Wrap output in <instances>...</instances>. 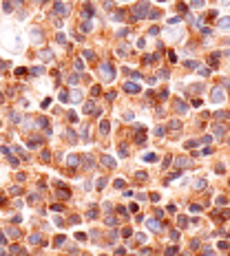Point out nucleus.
<instances>
[{"label":"nucleus","instance_id":"10","mask_svg":"<svg viewBox=\"0 0 230 256\" xmlns=\"http://www.w3.org/2000/svg\"><path fill=\"white\" fill-rule=\"evenodd\" d=\"M67 161H69V166H71V168H75V166L80 164V157H77V155H69Z\"/></svg>","mask_w":230,"mask_h":256},{"label":"nucleus","instance_id":"24","mask_svg":"<svg viewBox=\"0 0 230 256\" xmlns=\"http://www.w3.org/2000/svg\"><path fill=\"white\" fill-rule=\"evenodd\" d=\"M95 186H97V188H100V190H102L104 186H106V179H104V177H100V179H97V181H95Z\"/></svg>","mask_w":230,"mask_h":256},{"label":"nucleus","instance_id":"25","mask_svg":"<svg viewBox=\"0 0 230 256\" xmlns=\"http://www.w3.org/2000/svg\"><path fill=\"white\" fill-rule=\"evenodd\" d=\"M184 146H186L188 150H193V148H195V146H197V141H195V139H188L186 144H184Z\"/></svg>","mask_w":230,"mask_h":256},{"label":"nucleus","instance_id":"46","mask_svg":"<svg viewBox=\"0 0 230 256\" xmlns=\"http://www.w3.org/2000/svg\"><path fill=\"white\" fill-rule=\"evenodd\" d=\"M106 223H109V225H115V223H117V219H113V216H106Z\"/></svg>","mask_w":230,"mask_h":256},{"label":"nucleus","instance_id":"53","mask_svg":"<svg viewBox=\"0 0 230 256\" xmlns=\"http://www.w3.org/2000/svg\"><path fill=\"white\" fill-rule=\"evenodd\" d=\"M9 164L13 166V168H18V159L16 157H9Z\"/></svg>","mask_w":230,"mask_h":256},{"label":"nucleus","instance_id":"16","mask_svg":"<svg viewBox=\"0 0 230 256\" xmlns=\"http://www.w3.org/2000/svg\"><path fill=\"white\" fill-rule=\"evenodd\" d=\"M159 16H162V11H159V9H153V11H148V18H151V20H157Z\"/></svg>","mask_w":230,"mask_h":256},{"label":"nucleus","instance_id":"19","mask_svg":"<svg viewBox=\"0 0 230 256\" xmlns=\"http://www.w3.org/2000/svg\"><path fill=\"white\" fill-rule=\"evenodd\" d=\"M60 102H69V99H71V95H69V91H60Z\"/></svg>","mask_w":230,"mask_h":256},{"label":"nucleus","instance_id":"15","mask_svg":"<svg viewBox=\"0 0 230 256\" xmlns=\"http://www.w3.org/2000/svg\"><path fill=\"white\" fill-rule=\"evenodd\" d=\"M31 38H33V42H42V33L38 31V29H33L31 31Z\"/></svg>","mask_w":230,"mask_h":256},{"label":"nucleus","instance_id":"9","mask_svg":"<svg viewBox=\"0 0 230 256\" xmlns=\"http://www.w3.org/2000/svg\"><path fill=\"white\" fill-rule=\"evenodd\" d=\"M113 20H115V22H122V20H124V18H126V13H124V11H113Z\"/></svg>","mask_w":230,"mask_h":256},{"label":"nucleus","instance_id":"51","mask_svg":"<svg viewBox=\"0 0 230 256\" xmlns=\"http://www.w3.org/2000/svg\"><path fill=\"white\" fill-rule=\"evenodd\" d=\"M151 201H153V203H157V201H159V194H157V192H153V194H151Z\"/></svg>","mask_w":230,"mask_h":256},{"label":"nucleus","instance_id":"8","mask_svg":"<svg viewBox=\"0 0 230 256\" xmlns=\"http://www.w3.org/2000/svg\"><path fill=\"white\" fill-rule=\"evenodd\" d=\"M175 110H177V113H186V104H184L181 99H175Z\"/></svg>","mask_w":230,"mask_h":256},{"label":"nucleus","instance_id":"6","mask_svg":"<svg viewBox=\"0 0 230 256\" xmlns=\"http://www.w3.org/2000/svg\"><path fill=\"white\" fill-rule=\"evenodd\" d=\"M124 91L135 95V93H139V86H137V84H133V82H126V84H124Z\"/></svg>","mask_w":230,"mask_h":256},{"label":"nucleus","instance_id":"29","mask_svg":"<svg viewBox=\"0 0 230 256\" xmlns=\"http://www.w3.org/2000/svg\"><path fill=\"white\" fill-rule=\"evenodd\" d=\"M84 161H86V164H84L86 170H89V168H93V159H91V157H84Z\"/></svg>","mask_w":230,"mask_h":256},{"label":"nucleus","instance_id":"41","mask_svg":"<svg viewBox=\"0 0 230 256\" xmlns=\"http://www.w3.org/2000/svg\"><path fill=\"white\" fill-rule=\"evenodd\" d=\"M62 243H64V234H62V236H58V239H55V247H60V245H62Z\"/></svg>","mask_w":230,"mask_h":256},{"label":"nucleus","instance_id":"39","mask_svg":"<svg viewBox=\"0 0 230 256\" xmlns=\"http://www.w3.org/2000/svg\"><path fill=\"white\" fill-rule=\"evenodd\" d=\"M95 214H97V207H91L89 210V219H95Z\"/></svg>","mask_w":230,"mask_h":256},{"label":"nucleus","instance_id":"18","mask_svg":"<svg viewBox=\"0 0 230 256\" xmlns=\"http://www.w3.org/2000/svg\"><path fill=\"white\" fill-rule=\"evenodd\" d=\"M69 84H80V73H73V75H69Z\"/></svg>","mask_w":230,"mask_h":256},{"label":"nucleus","instance_id":"57","mask_svg":"<svg viewBox=\"0 0 230 256\" xmlns=\"http://www.w3.org/2000/svg\"><path fill=\"white\" fill-rule=\"evenodd\" d=\"M221 5H230V0H221Z\"/></svg>","mask_w":230,"mask_h":256},{"label":"nucleus","instance_id":"13","mask_svg":"<svg viewBox=\"0 0 230 256\" xmlns=\"http://www.w3.org/2000/svg\"><path fill=\"white\" fill-rule=\"evenodd\" d=\"M219 27H221V29H230V16L221 18V20H219Z\"/></svg>","mask_w":230,"mask_h":256},{"label":"nucleus","instance_id":"31","mask_svg":"<svg viewBox=\"0 0 230 256\" xmlns=\"http://www.w3.org/2000/svg\"><path fill=\"white\" fill-rule=\"evenodd\" d=\"M193 2V7H204L206 5V0H190Z\"/></svg>","mask_w":230,"mask_h":256},{"label":"nucleus","instance_id":"34","mask_svg":"<svg viewBox=\"0 0 230 256\" xmlns=\"http://www.w3.org/2000/svg\"><path fill=\"white\" fill-rule=\"evenodd\" d=\"M25 73H27V68H22V66L16 68V75H18V77H25Z\"/></svg>","mask_w":230,"mask_h":256},{"label":"nucleus","instance_id":"33","mask_svg":"<svg viewBox=\"0 0 230 256\" xmlns=\"http://www.w3.org/2000/svg\"><path fill=\"white\" fill-rule=\"evenodd\" d=\"M40 73H42V68H40V66H35V68H31V75H33V77H38Z\"/></svg>","mask_w":230,"mask_h":256},{"label":"nucleus","instance_id":"56","mask_svg":"<svg viewBox=\"0 0 230 256\" xmlns=\"http://www.w3.org/2000/svg\"><path fill=\"white\" fill-rule=\"evenodd\" d=\"M168 60H171V62H177V55H175V53L171 51V53H168Z\"/></svg>","mask_w":230,"mask_h":256},{"label":"nucleus","instance_id":"58","mask_svg":"<svg viewBox=\"0 0 230 256\" xmlns=\"http://www.w3.org/2000/svg\"><path fill=\"white\" fill-rule=\"evenodd\" d=\"M228 144H230V139H228Z\"/></svg>","mask_w":230,"mask_h":256},{"label":"nucleus","instance_id":"35","mask_svg":"<svg viewBox=\"0 0 230 256\" xmlns=\"http://www.w3.org/2000/svg\"><path fill=\"white\" fill-rule=\"evenodd\" d=\"M195 188H197V190H201V188H206V181H204V179H199V181L195 183Z\"/></svg>","mask_w":230,"mask_h":256},{"label":"nucleus","instance_id":"21","mask_svg":"<svg viewBox=\"0 0 230 256\" xmlns=\"http://www.w3.org/2000/svg\"><path fill=\"white\" fill-rule=\"evenodd\" d=\"M144 161H157V155H155V152H146V155H144Z\"/></svg>","mask_w":230,"mask_h":256},{"label":"nucleus","instance_id":"20","mask_svg":"<svg viewBox=\"0 0 230 256\" xmlns=\"http://www.w3.org/2000/svg\"><path fill=\"white\" fill-rule=\"evenodd\" d=\"M199 75H201V77H208V75H210V68H208V66H199Z\"/></svg>","mask_w":230,"mask_h":256},{"label":"nucleus","instance_id":"22","mask_svg":"<svg viewBox=\"0 0 230 256\" xmlns=\"http://www.w3.org/2000/svg\"><path fill=\"white\" fill-rule=\"evenodd\" d=\"M144 139H146L144 130H139V132H137V137H135V141H137V144H144Z\"/></svg>","mask_w":230,"mask_h":256},{"label":"nucleus","instance_id":"32","mask_svg":"<svg viewBox=\"0 0 230 256\" xmlns=\"http://www.w3.org/2000/svg\"><path fill=\"white\" fill-rule=\"evenodd\" d=\"M75 68L77 71H84V62L82 60H75Z\"/></svg>","mask_w":230,"mask_h":256},{"label":"nucleus","instance_id":"49","mask_svg":"<svg viewBox=\"0 0 230 256\" xmlns=\"http://www.w3.org/2000/svg\"><path fill=\"white\" fill-rule=\"evenodd\" d=\"M217 205H226V197H217Z\"/></svg>","mask_w":230,"mask_h":256},{"label":"nucleus","instance_id":"45","mask_svg":"<svg viewBox=\"0 0 230 256\" xmlns=\"http://www.w3.org/2000/svg\"><path fill=\"white\" fill-rule=\"evenodd\" d=\"M175 252H177V247H168L166 249V256H175Z\"/></svg>","mask_w":230,"mask_h":256},{"label":"nucleus","instance_id":"36","mask_svg":"<svg viewBox=\"0 0 230 256\" xmlns=\"http://www.w3.org/2000/svg\"><path fill=\"white\" fill-rule=\"evenodd\" d=\"M226 117H228V113H226V110H219V113H217V119H221V122L226 119Z\"/></svg>","mask_w":230,"mask_h":256},{"label":"nucleus","instance_id":"7","mask_svg":"<svg viewBox=\"0 0 230 256\" xmlns=\"http://www.w3.org/2000/svg\"><path fill=\"white\" fill-rule=\"evenodd\" d=\"M102 164L106 166V168H113V166H115V159L109 157V155H104V157H102Z\"/></svg>","mask_w":230,"mask_h":256},{"label":"nucleus","instance_id":"52","mask_svg":"<svg viewBox=\"0 0 230 256\" xmlns=\"http://www.w3.org/2000/svg\"><path fill=\"white\" fill-rule=\"evenodd\" d=\"M80 132H82V137H84V139L89 137V128H86V126H82V130H80Z\"/></svg>","mask_w":230,"mask_h":256},{"label":"nucleus","instance_id":"26","mask_svg":"<svg viewBox=\"0 0 230 256\" xmlns=\"http://www.w3.org/2000/svg\"><path fill=\"white\" fill-rule=\"evenodd\" d=\"M55 40H58L60 44H64V42H67V35H64V33H58V35H55Z\"/></svg>","mask_w":230,"mask_h":256},{"label":"nucleus","instance_id":"4","mask_svg":"<svg viewBox=\"0 0 230 256\" xmlns=\"http://www.w3.org/2000/svg\"><path fill=\"white\" fill-rule=\"evenodd\" d=\"M210 99H213L215 104H221V102H223V91H221V88H215L213 95H210Z\"/></svg>","mask_w":230,"mask_h":256},{"label":"nucleus","instance_id":"27","mask_svg":"<svg viewBox=\"0 0 230 256\" xmlns=\"http://www.w3.org/2000/svg\"><path fill=\"white\" fill-rule=\"evenodd\" d=\"M215 135L217 137H223V126H215Z\"/></svg>","mask_w":230,"mask_h":256},{"label":"nucleus","instance_id":"30","mask_svg":"<svg viewBox=\"0 0 230 256\" xmlns=\"http://www.w3.org/2000/svg\"><path fill=\"white\" fill-rule=\"evenodd\" d=\"M71 99H73V102H77V99H82V93H80V91H73V95H71Z\"/></svg>","mask_w":230,"mask_h":256},{"label":"nucleus","instance_id":"1","mask_svg":"<svg viewBox=\"0 0 230 256\" xmlns=\"http://www.w3.org/2000/svg\"><path fill=\"white\" fill-rule=\"evenodd\" d=\"M148 2H137V5H133V20H142V18H146L148 16Z\"/></svg>","mask_w":230,"mask_h":256},{"label":"nucleus","instance_id":"40","mask_svg":"<svg viewBox=\"0 0 230 256\" xmlns=\"http://www.w3.org/2000/svg\"><path fill=\"white\" fill-rule=\"evenodd\" d=\"M75 239H77V241H86V234H84V232H77Z\"/></svg>","mask_w":230,"mask_h":256},{"label":"nucleus","instance_id":"47","mask_svg":"<svg viewBox=\"0 0 230 256\" xmlns=\"http://www.w3.org/2000/svg\"><path fill=\"white\" fill-rule=\"evenodd\" d=\"M49 159H51V152H47V150H44V152H42V161H49Z\"/></svg>","mask_w":230,"mask_h":256},{"label":"nucleus","instance_id":"2","mask_svg":"<svg viewBox=\"0 0 230 256\" xmlns=\"http://www.w3.org/2000/svg\"><path fill=\"white\" fill-rule=\"evenodd\" d=\"M100 75H102L104 82H111L113 77H115V68L111 66V62H102L100 64Z\"/></svg>","mask_w":230,"mask_h":256},{"label":"nucleus","instance_id":"28","mask_svg":"<svg viewBox=\"0 0 230 256\" xmlns=\"http://www.w3.org/2000/svg\"><path fill=\"white\" fill-rule=\"evenodd\" d=\"M100 93H102V88H100V86H93V88H91V95H93V97H97Z\"/></svg>","mask_w":230,"mask_h":256},{"label":"nucleus","instance_id":"44","mask_svg":"<svg viewBox=\"0 0 230 256\" xmlns=\"http://www.w3.org/2000/svg\"><path fill=\"white\" fill-rule=\"evenodd\" d=\"M217 58H219L217 53H215V55H210V66H217Z\"/></svg>","mask_w":230,"mask_h":256},{"label":"nucleus","instance_id":"3","mask_svg":"<svg viewBox=\"0 0 230 256\" xmlns=\"http://www.w3.org/2000/svg\"><path fill=\"white\" fill-rule=\"evenodd\" d=\"M55 13H60V16H67L69 13V7H67V2H62V0H55Z\"/></svg>","mask_w":230,"mask_h":256},{"label":"nucleus","instance_id":"5","mask_svg":"<svg viewBox=\"0 0 230 256\" xmlns=\"http://www.w3.org/2000/svg\"><path fill=\"white\" fill-rule=\"evenodd\" d=\"M146 225H148V230H153V232H159V230H162V223H159V221H155V219H148Z\"/></svg>","mask_w":230,"mask_h":256},{"label":"nucleus","instance_id":"55","mask_svg":"<svg viewBox=\"0 0 230 256\" xmlns=\"http://www.w3.org/2000/svg\"><path fill=\"white\" fill-rule=\"evenodd\" d=\"M155 135H157V137H162V135H164V128H162V126H159V128H155Z\"/></svg>","mask_w":230,"mask_h":256},{"label":"nucleus","instance_id":"42","mask_svg":"<svg viewBox=\"0 0 230 256\" xmlns=\"http://www.w3.org/2000/svg\"><path fill=\"white\" fill-rule=\"evenodd\" d=\"M89 16H93V9H91V7H84V18H89Z\"/></svg>","mask_w":230,"mask_h":256},{"label":"nucleus","instance_id":"38","mask_svg":"<svg viewBox=\"0 0 230 256\" xmlns=\"http://www.w3.org/2000/svg\"><path fill=\"white\" fill-rule=\"evenodd\" d=\"M177 223H179V227H184V225L188 223V219H186V216H179V221H177Z\"/></svg>","mask_w":230,"mask_h":256},{"label":"nucleus","instance_id":"54","mask_svg":"<svg viewBox=\"0 0 230 256\" xmlns=\"http://www.w3.org/2000/svg\"><path fill=\"white\" fill-rule=\"evenodd\" d=\"M188 164H190L188 159H177V166H188Z\"/></svg>","mask_w":230,"mask_h":256},{"label":"nucleus","instance_id":"11","mask_svg":"<svg viewBox=\"0 0 230 256\" xmlns=\"http://www.w3.org/2000/svg\"><path fill=\"white\" fill-rule=\"evenodd\" d=\"M84 113H86V115L95 113V104H93V102H86V104H84Z\"/></svg>","mask_w":230,"mask_h":256},{"label":"nucleus","instance_id":"17","mask_svg":"<svg viewBox=\"0 0 230 256\" xmlns=\"http://www.w3.org/2000/svg\"><path fill=\"white\" fill-rule=\"evenodd\" d=\"M179 35H181V33H179L177 29H171V31L166 29V38H179Z\"/></svg>","mask_w":230,"mask_h":256},{"label":"nucleus","instance_id":"50","mask_svg":"<svg viewBox=\"0 0 230 256\" xmlns=\"http://www.w3.org/2000/svg\"><path fill=\"white\" fill-rule=\"evenodd\" d=\"M11 9H13V2H9V0H7V2H5V11H11Z\"/></svg>","mask_w":230,"mask_h":256},{"label":"nucleus","instance_id":"37","mask_svg":"<svg viewBox=\"0 0 230 256\" xmlns=\"http://www.w3.org/2000/svg\"><path fill=\"white\" fill-rule=\"evenodd\" d=\"M135 179H137V181H146V172H137Z\"/></svg>","mask_w":230,"mask_h":256},{"label":"nucleus","instance_id":"12","mask_svg":"<svg viewBox=\"0 0 230 256\" xmlns=\"http://www.w3.org/2000/svg\"><path fill=\"white\" fill-rule=\"evenodd\" d=\"M109 130H111V124H109V122H102V124H100V132H102V135H109Z\"/></svg>","mask_w":230,"mask_h":256},{"label":"nucleus","instance_id":"23","mask_svg":"<svg viewBox=\"0 0 230 256\" xmlns=\"http://www.w3.org/2000/svg\"><path fill=\"white\" fill-rule=\"evenodd\" d=\"M42 60H44V62H51V60H53V53H51V51H44V53H42Z\"/></svg>","mask_w":230,"mask_h":256},{"label":"nucleus","instance_id":"43","mask_svg":"<svg viewBox=\"0 0 230 256\" xmlns=\"http://www.w3.org/2000/svg\"><path fill=\"white\" fill-rule=\"evenodd\" d=\"M91 29H93V27H91V22H84V25H82V31H91Z\"/></svg>","mask_w":230,"mask_h":256},{"label":"nucleus","instance_id":"14","mask_svg":"<svg viewBox=\"0 0 230 256\" xmlns=\"http://www.w3.org/2000/svg\"><path fill=\"white\" fill-rule=\"evenodd\" d=\"M29 243L38 245V243H42V236H40V234H31V236H29Z\"/></svg>","mask_w":230,"mask_h":256},{"label":"nucleus","instance_id":"48","mask_svg":"<svg viewBox=\"0 0 230 256\" xmlns=\"http://www.w3.org/2000/svg\"><path fill=\"white\" fill-rule=\"evenodd\" d=\"M115 188H124V179H115Z\"/></svg>","mask_w":230,"mask_h":256}]
</instances>
